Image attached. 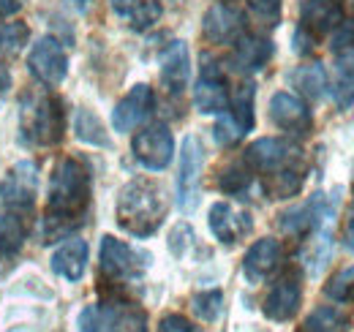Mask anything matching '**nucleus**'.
Returning a JSON list of instances; mask_svg holds the SVG:
<instances>
[{
    "label": "nucleus",
    "instance_id": "nucleus-1",
    "mask_svg": "<svg viewBox=\"0 0 354 332\" xmlns=\"http://www.w3.org/2000/svg\"><path fill=\"white\" fill-rule=\"evenodd\" d=\"M90 208V169L77 158H63L49 177L44 237L60 240L82 226Z\"/></svg>",
    "mask_w": 354,
    "mask_h": 332
},
{
    "label": "nucleus",
    "instance_id": "nucleus-2",
    "mask_svg": "<svg viewBox=\"0 0 354 332\" xmlns=\"http://www.w3.org/2000/svg\"><path fill=\"white\" fill-rule=\"evenodd\" d=\"M167 208L169 205H167L164 188L150 177H136L131 183H126L118 194L115 221L131 237L145 240L161 229L167 218Z\"/></svg>",
    "mask_w": 354,
    "mask_h": 332
},
{
    "label": "nucleus",
    "instance_id": "nucleus-3",
    "mask_svg": "<svg viewBox=\"0 0 354 332\" xmlns=\"http://www.w3.org/2000/svg\"><path fill=\"white\" fill-rule=\"evenodd\" d=\"M66 109L57 95L25 93L19 101V136L25 145L52 147L63 139Z\"/></svg>",
    "mask_w": 354,
    "mask_h": 332
},
{
    "label": "nucleus",
    "instance_id": "nucleus-4",
    "mask_svg": "<svg viewBox=\"0 0 354 332\" xmlns=\"http://www.w3.org/2000/svg\"><path fill=\"white\" fill-rule=\"evenodd\" d=\"M80 332H147V313L129 299L88 305L77 322Z\"/></svg>",
    "mask_w": 354,
    "mask_h": 332
},
{
    "label": "nucleus",
    "instance_id": "nucleus-5",
    "mask_svg": "<svg viewBox=\"0 0 354 332\" xmlns=\"http://www.w3.org/2000/svg\"><path fill=\"white\" fill-rule=\"evenodd\" d=\"M335 215V199H330L327 194H313L303 205L283 210L278 215V229L286 237L295 240H308L316 232L324 229V223H330Z\"/></svg>",
    "mask_w": 354,
    "mask_h": 332
},
{
    "label": "nucleus",
    "instance_id": "nucleus-6",
    "mask_svg": "<svg viewBox=\"0 0 354 332\" xmlns=\"http://www.w3.org/2000/svg\"><path fill=\"white\" fill-rule=\"evenodd\" d=\"M98 261H101V275L112 284H131L139 281L150 264V256L142 253V250L131 248L129 243L112 237V234H104L101 237V253H98Z\"/></svg>",
    "mask_w": 354,
    "mask_h": 332
},
{
    "label": "nucleus",
    "instance_id": "nucleus-7",
    "mask_svg": "<svg viewBox=\"0 0 354 332\" xmlns=\"http://www.w3.org/2000/svg\"><path fill=\"white\" fill-rule=\"evenodd\" d=\"M205 169V147L199 136L188 133L180 150V172H177V205L183 212H191L199 205V185Z\"/></svg>",
    "mask_w": 354,
    "mask_h": 332
},
{
    "label": "nucleus",
    "instance_id": "nucleus-8",
    "mask_svg": "<svg viewBox=\"0 0 354 332\" xmlns=\"http://www.w3.org/2000/svg\"><path fill=\"white\" fill-rule=\"evenodd\" d=\"M243 161L251 166L257 174H265L267 177V174H275V172H281L286 166L303 164V150L295 142H289V139L262 136V139H257L245 150Z\"/></svg>",
    "mask_w": 354,
    "mask_h": 332
},
{
    "label": "nucleus",
    "instance_id": "nucleus-9",
    "mask_svg": "<svg viewBox=\"0 0 354 332\" xmlns=\"http://www.w3.org/2000/svg\"><path fill=\"white\" fill-rule=\"evenodd\" d=\"M36 191H39V169L30 161H19L0 180V205L11 210L14 215L30 212L36 205Z\"/></svg>",
    "mask_w": 354,
    "mask_h": 332
},
{
    "label": "nucleus",
    "instance_id": "nucleus-10",
    "mask_svg": "<svg viewBox=\"0 0 354 332\" xmlns=\"http://www.w3.org/2000/svg\"><path fill=\"white\" fill-rule=\"evenodd\" d=\"M133 158L150 172H161L172 164L175 156V136L167 125H147L131 142Z\"/></svg>",
    "mask_w": 354,
    "mask_h": 332
},
{
    "label": "nucleus",
    "instance_id": "nucleus-11",
    "mask_svg": "<svg viewBox=\"0 0 354 332\" xmlns=\"http://www.w3.org/2000/svg\"><path fill=\"white\" fill-rule=\"evenodd\" d=\"M194 107L202 115H223L229 109V87L221 66L213 57H202V71L194 84Z\"/></svg>",
    "mask_w": 354,
    "mask_h": 332
},
{
    "label": "nucleus",
    "instance_id": "nucleus-12",
    "mask_svg": "<svg viewBox=\"0 0 354 332\" xmlns=\"http://www.w3.org/2000/svg\"><path fill=\"white\" fill-rule=\"evenodd\" d=\"M28 68L41 84L55 87V84L63 82L66 74H68V55H66V49L60 46L57 39L44 36V39H39L33 44V49L28 55Z\"/></svg>",
    "mask_w": 354,
    "mask_h": 332
},
{
    "label": "nucleus",
    "instance_id": "nucleus-13",
    "mask_svg": "<svg viewBox=\"0 0 354 332\" xmlns=\"http://www.w3.org/2000/svg\"><path fill=\"white\" fill-rule=\"evenodd\" d=\"M202 33L210 44L218 46H234L245 36V17L237 6L229 3H216L205 11L202 19Z\"/></svg>",
    "mask_w": 354,
    "mask_h": 332
},
{
    "label": "nucleus",
    "instance_id": "nucleus-14",
    "mask_svg": "<svg viewBox=\"0 0 354 332\" xmlns=\"http://www.w3.org/2000/svg\"><path fill=\"white\" fill-rule=\"evenodd\" d=\"M300 302H303V278L297 273H286L272 284V289L267 291L262 311L270 322L283 324V322H292L297 316Z\"/></svg>",
    "mask_w": 354,
    "mask_h": 332
},
{
    "label": "nucleus",
    "instance_id": "nucleus-15",
    "mask_svg": "<svg viewBox=\"0 0 354 332\" xmlns=\"http://www.w3.org/2000/svg\"><path fill=\"white\" fill-rule=\"evenodd\" d=\"M270 120H272V125H278L281 131H286L292 136H306L310 131V125H313L308 104L300 95L286 93V90L272 93V98H270Z\"/></svg>",
    "mask_w": 354,
    "mask_h": 332
},
{
    "label": "nucleus",
    "instance_id": "nucleus-16",
    "mask_svg": "<svg viewBox=\"0 0 354 332\" xmlns=\"http://www.w3.org/2000/svg\"><path fill=\"white\" fill-rule=\"evenodd\" d=\"M156 109V95L150 84H133L129 95H123L118 101V107L112 109V128L120 133H129L136 125H142Z\"/></svg>",
    "mask_w": 354,
    "mask_h": 332
},
{
    "label": "nucleus",
    "instance_id": "nucleus-17",
    "mask_svg": "<svg viewBox=\"0 0 354 332\" xmlns=\"http://www.w3.org/2000/svg\"><path fill=\"white\" fill-rule=\"evenodd\" d=\"M283 261V246L275 237H262L257 240L243 256V275L251 284H265L267 278L281 267Z\"/></svg>",
    "mask_w": 354,
    "mask_h": 332
},
{
    "label": "nucleus",
    "instance_id": "nucleus-18",
    "mask_svg": "<svg viewBox=\"0 0 354 332\" xmlns=\"http://www.w3.org/2000/svg\"><path fill=\"white\" fill-rule=\"evenodd\" d=\"M207 221H210V232H213V237H216L218 243H223V246H234V243H240V240L251 232V226H254V221H251L248 212L234 210L229 202H216V205L210 208Z\"/></svg>",
    "mask_w": 354,
    "mask_h": 332
},
{
    "label": "nucleus",
    "instance_id": "nucleus-19",
    "mask_svg": "<svg viewBox=\"0 0 354 332\" xmlns=\"http://www.w3.org/2000/svg\"><path fill=\"white\" fill-rule=\"evenodd\" d=\"M344 19L341 0H303L300 3V28L313 39L333 33Z\"/></svg>",
    "mask_w": 354,
    "mask_h": 332
},
{
    "label": "nucleus",
    "instance_id": "nucleus-20",
    "mask_svg": "<svg viewBox=\"0 0 354 332\" xmlns=\"http://www.w3.org/2000/svg\"><path fill=\"white\" fill-rule=\"evenodd\" d=\"M191 80V55L185 42H172L161 55V84L169 95H183Z\"/></svg>",
    "mask_w": 354,
    "mask_h": 332
},
{
    "label": "nucleus",
    "instance_id": "nucleus-21",
    "mask_svg": "<svg viewBox=\"0 0 354 332\" xmlns=\"http://www.w3.org/2000/svg\"><path fill=\"white\" fill-rule=\"evenodd\" d=\"M49 267L55 275H60L66 281H80L88 270V243L80 237H68L66 243H60L55 248Z\"/></svg>",
    "mask_w": 354,
    "mask_h": 332
},
{
    "label": "nucleus",
    "instance_id": "nucleus-22",
    "mask_svg": "<svg viewBox=\"0 0 354 332\" xmlns=\"http://www.w3.org/2000/svg\"><path fill=\"white\" fill-rule=\"evenodd\" d=\"M272 52H275V49H272V42H270V39L245 33L240 42L234 44L232 66H234V71H240V74H257V71H262L267 63H270Z\"/></svg>",
    "mask_w": 354,
    "mask_h": 332
},
{
    "label": "nucleus",
    "instance_id": "nucleus-23",
    "mask_svg": "<svg viewBox=\"0 0 354 332\" xmlns=\"http://www.w3.org/2000/svg\"><path fill=\"white\" fill-rule=\"evenodd\" d=\"M109 8L136 33L150 30L161 19V0H109Z\"/></svg>",
    "mask_w": 354,
    "mask_h": 332
},
{
    "label": "nucleus",
    "instance_id": "nucleus-24",
    "mask_svg": "<svg viewBox=\"0 0 354 332\" xmlns=\"http://www.w3.org/2000/svg\"><path fill=\"white\" fill-rule=\"evenodd\" d=\"M303 183H306V164L286 166L275 174H267L265 194L270 199H292L303 191Z\"/></svg>",
    "mask_w": 354,
    "mask_h": 332
},
{
    "label": "nucleus",
    "instance_id": "nucleus-25",
    "mask_svg": "<svg viewBox=\"0 0 354 332\" xmlns=\"http://www.w3.org/2000/svg\"><path fill=\"white\" fill-rule=\"evenodd\" d=\"M292 84L297 87L300 95H306L310 101H319L330 87V77H327V68L313 60L306 66H297V71L292 74Z\"/></svg>",
    "mask_w": 354,
    "mask_h": 332
},
{
    "label": "nucleus",
    "instance_id": "nucleus-26",
    "mask_svg": "<svg viewBox=\"0 0 354 332\" xmlns=\"http://www.w3.org/2000/svg\"><path fill=\"white\" fill-rule=\"evenodd\" d=\"M254 95H257V87L254 82H243L232 95H229V118L234 120V125L248 133L254 128Z\"/></svg>",
    "mask_w": 354,
    "mask_h": 332
},
{
    "label": "nucleus",
    "instance_id": "nucleus-27",
    "mask_svg": "<svg viewBox=\"0 0 354 332\" xmlns=\"http://www.w3.org/2000/svg\"><path fill=\"white\" fill-rule=\"evenodd\" d=\"M352 322L344 311L333 308V305H322L316 311H310L303 322L300 332H349Z\"/></svg>",
    "mask_w": 354,
    "mask_h": 332
},
{
    "label": "nucleus",
    "instance_id": "nucleus-28",
    "mask_svg": "<svg viewBox=\"0 0 354 332\" xmlns=\"http://www.w3.org/2000/svg\"><path fill=\"white\" fill-rule=\"evenodd\" d=\"M74 133L80 142L93 145V147H112V139L106 133L104 123L98 120L95 112H90L88 107H80L77 115H74Z\"/></svg>",
    "mask_w": 354,
    "mask_h": 332
},
{
    "label": "nucleus",
    "instance_id": "nucleus-29",
    "mask_svg": "<svg viewBox=\"0 0 354 332\" xmlns=\"http://www.w3.org/2000/svg\"><path fill=\"white\" fill-rule=\"evenodd\" d=\"M25 234L28 232H25V223L19 215H14V212L0 215V261H8L22 250Z\"/></svg>",
    "mask_w": 354,
    "mask_h": 332
},
{
    "label": "nucleus",
    "instance_id": "nucleus-30",
    "mask_svg": "<svg viewBox=\"0 0 354 332\" xmlns=\"http://www.w3.org/2000/svg\"><path fill=\"white\" fill-rule=\"evenodd\" d=\"M254 183V169L245 161H232L229 166H223L218 174V188L229 196H240L251 188Z\"/></svg>",
    "mask_w": 354,
    "mask_h": 332
},
{
    "label": "nucleus",
    "instance_id": "nucleus-31",
    "mask_svg": "<svg viewBox=\"0 0 354 332\" xmlns=\"http://www.w3.org/2000/svg\"><path fill=\"white\" fill-rule=\"evenodd\" d=\"M330 95L338 109H349L354 104V63L338 60L333 82H330Z\"/></svg>",
    "mask_w": 354,
    "mask_h": 332
},
{
    "label": "nucleus",
    "instance_id": "nucleus-32",
    "mask_svg": "<svg viewBox=\"0 0 354 332\" xmlns=\"http://www.w3.org/2000/svg\"><path fill=\"white\" fill-rule=\"evenodd\" d=\"M324 297L341 305L354 302V264L341 267L335 275H330V281L324 284Z\"/></svg>",
    "mask_w": 354,
    "mask_h": 332
},
{
    "label": "nucleus",
    "instance_id": "nucleus-33",
    "mask_svg": "<svg viewBox=\"0 0 354 332\" xmlns=\"http://www.w3.org/2000/svg\"><path fill=\"white\" fill-rule=\"evenodd\" d=\"M191 308L194 313L202 319V322H218L223 313V294L221 289H207V291H199L191 297Z\"/></svg>",
    "mask_w": 354,
    "mask_h": 332
},
{
    "label": "nucleus",
    "instance_id": "nucleus-34",
    "mask_svg": "<svg viewBox=\"0 0 354 332\" xmlns=\"http://www.w3.org/2000/svg\"><path fill=\"white\" fill-rule=\"evenodd\" d=\"M28 25L25 22H0V55L3 57H14L22 52V46L28 44Z\"/></svg>",
    "mask_w": 354,
    "mask_h": 332
},
{
    "label": "nucleus",
    "instance_id": "nucleus-35",
    "mask_svg": "<svg viewBox=\"0 0 354 332\" xmlns=\"http://www.w3.org/2000/svg\"><path fill=\"white\" fill-rule=\"evenodd\" d=\"M330 49L338 60H349L354 63V19H341V25L333 30Z\"/></svg>",
    "mask_w": 354,
    "mask_h": 332
},
{
    "label": "nucleus",
    "instance_id": "nucleus-36",
    "mask_svg": "<svg viewBox=\"0 0 354 332\" xmlns=\"http://www.w3.org/2000/svg\"><path fill=\"white\" fill-rule=\"evenodd\" d=\"M213 136H216V142H218L221 147H234L245 133L234 125V120H232L229 115H221V120H218L216 128H213Z\"/></svg>",
    "mask_w": 354,
    "mask_h": 332
},
{
    "label": "nucleus",
    "instance_id": "nucleus-37",
    "mask_svg": "<svg viewBox=\"0 0 354 332\" xmlns=\"http://www.w3.org/2000/svg\"><path fill=\"white\" fill-rule=\"evenodd\" d=\"M248 6H251V11H254V17L262 19L265 25H278L283 0H248Z\"/></svg>",
    "mask_w": 354,
    "mask_h": 332
},
{
    "label": "nucleus",
    "instance_id": "nucleus-38",
    "mask_svg": "<svg viewBox=\"0 0 354 332\" xmlns=\"http://www.w3.org/2000/svg\"><path fill=\"white\" fill-rule=\"evenodd\" d=\"M158 332H202V330H199L191 319H185V316H180V313H169V316L161 319Z\"/></svg>",
    "mask_w": 354,
    "mask_h": 332
},
{
    "label": "nucleus",
    "instance_id": "nucleus-39",
    "mask_svg": "<svg viewBox=\"0 0 354 332\" xmlns=\"http://www.w3.org/2000/svg\"><path fill=\"white\" fill-rule=\"evenodd\" d=\"M313 42H316V39H313L310 33H306L303 28H297V33H295V52H297V55H308L310 49H313Z\"/></svg>",
    "mask_w": 354,
    "mask_h": 332
},
{
    "label": "nucleus",
    "instance_id": "nucleus-40",
    "mask_svg": "<svg viewBox=\"0 0 354 332\" xmlns=\"http://www.w3.org/2000/svg\"><path fill=\"white\" fill-rule=\"evenodd\" d=\"M22 8V0H0V17H14Z\"/></svg>",
    "mask_w": 354,
    "mask_h": 332
},
{
    "label": "nucleus",
    "instance_id": "nucleus-41",
    "mask_svg": "<svg viewBox=\"0 0 354 332\" xmlns=\"http://www.w3.org/2000/svg\"><path fill=\"white\" fill-rule=\"evenodd\" d=\"M8 90H11V71H8V66L0 63V98H6Z\"/></svg>",
    "mask_w": 354,
    "mask_h": 332
},
{
    "label": "nucleus",
    "instance_id": "nucleus-42",
    "mask_svg": "<svg viewBox=\"0 0 354 332\" xmlns=\"http://www.w3.org/2000/svg\"><path fill=\"white\" fill-rule=\"evenodd\" d=\"M344 246H346V250L354 253V208L352 215H349V223H346V232H344Z\"/></svg>",
    "mask_w": 354,
    "mask_h": 332
},
{
    "label": "nucleus",
    "instance_id": "nucleus-43",
    "mask_svg": "<svg viewBox=\"0 0 354 332\" xmlns=\"http://www.w3.org/2000/svg\"><path fill=\"white\" fill-rule=\"evenodd\" d=\"M71 3H74V6L80 8V11H88V8H90V3H93V0H71Z\"/></svg>",
    "mask_w": 354,
    "mask_h": 332
}]
</instances>
